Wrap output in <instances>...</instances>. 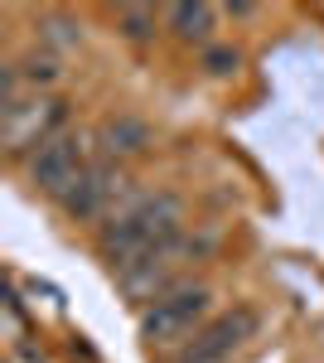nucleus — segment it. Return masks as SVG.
Instances as JSON below:
<instances>
[{
	"instance_id": "nucleus-1",
	"label": "nucleus",
	"mask_w": 324,
	"mask_h": 363,
	"mask_svg": "<svg viewBox=\"0 0 324 363\" xmlns=\"http://www.w3.org/2000/svg\"><path fill=\"white\" fill-rule=\"evenodd\" d=\"M179 233H184V203H179V194L160 189V194H140L121 203L97 233V252L111 272H126L131 262H140L145 252H155Z\"/></svg>"
},
{
	"instance_id": "nucleus-2",
	"label": "nucleus",
	"mask_w": 324,
	"mask_h": 363,
	"mask_svg": "<svg viewBox=\"0 0 324 363\" xmlns=\"http://www.w3.org/2000/svg\"><path fill=\"white\" fill-rule=\"evenodd\" d=\"M208 310H213V286L208 281H179L174 291H164L160 301L140 315V335H145L150 349L189 344L208 325Z\"/></svg>"
},
{
	"instance_id": "nucleus-3",
	"label": "nucleus",
	"mask_w": 324,
	"mask_h": 363,
	"mask_svg": "<svg viewBox=\"0 0 324 363\" xmlns=\"http://www.w3.org/2000/svg\"><path fill=\"white\" fill-rule=\"evenodd\" d=\"M199 257V242H194L189 233H179V238H169L160 242L155 252H145L140 262H131L126 272H116V286H121V296L131 301V306H155L164 291H174L179 286V272H184V262Z\"/></svg>"
},
{
	"instance_id": "nucleus-4",
	"label": "nucleus",
	"mask_w": 324,
	"mask_h": 363,
	"mask_svg": "<svg viewBox=\"0 0 324 363\" xmlns=\"http://www.w3.org/2000/svg\"><path fill=\"white\" fill-rule=\"evenodd\" d=\"M63 116H68V102L54 97V92H29V97H15L0 107V126H5V150L15 160H29L44 140H54L63 131Z\"/></svg>"
},
{
	"instance_id": "nucleus-5",
	"label": "nucleus",
	"mask_w": 324,
	"mask_h": 363,
	"mask_svg": "<svg viewBox=\"0 0 324 363\" xmlns=\"http://www.w3.org/2000/svg\"><path fill=\"white\" fill-rule=\"evenodd\" d=\"M87 165H92V155H87V136H78V131H58L54 140H44L34 155H29V184L39 189V194L49 199H63L78 189V179L87 174Z\"/></svg>"
},
{
	"instance_id": "nucleus-6",
	"label": "nucleus",
	"mask_w": 324,
	"mask_h": 363,
	"mask_svg": "<svg viewBox=\"0 0 324 363\" xmlns=\"http://www.w3.org/2000/svg\"><path fill=\"white\" fill-rule=\"evenodd\" d=\"M131 179L116 169V160H92L87 165V174L78 179V189L63 199V213L68 218H78V223H87V218H102V213H116V194L126 189Z\"/></svg>"
},
{
	"instance_id": "nucleus-7",
	"label": "nucleus",
	"mask_w": 324,
	"mask_h": 363,
	"mask_svg": "<svg viewBox=\"0 0 324 363\" xmlns=\"http://www.w3.org/2000/svg\"><path fill=\"white\" fill-rule=\"evenodd\" d=\"M150 145V126L140 116H107L97 126V150L102 160H121V155H140Z\"/></svg>"
},
{
	"instance_id": "nucleus-8",
	"label": "nucleus",
	"mask_w": 324,
	"mask_h": 363,
	"mask_svg": "<svg viewBox=\"0 0 324 363\" xmlns=\"http://www.w3.org/2000/svg\"><path fill=\"white\" fill-rule=\"evenodd\" d=\"M213 20H218V10L203 5V0H184V5L164 10V25L174 29V39H184V44H203L213 34Z\"/></svg>"
},
{
	"instance_id": "nucleus-9",
	"label": "nucleus",
	"mask_w": 324,
	"mask_h": 363,
	"mask_svg": "<svg viewBox=\"0 0 324 363\" xmlns=\"http://www.w3.org/2000/svg\"><path fill=\"white\" fill-rule=\"evenodd\" d=\"M160 29V15L150 5H121V34L126 39H155Z\"/></svg>"
},
{
	"instance_id": "nucleus-10",
	"label": "nucleus",
	"mask_w": 324,
	"mask_h": 363,
	"mask_svg": "<svg viewBox=\"0 0 324 363\" xmlns=\"http://www.w3.org/2000/svg\"><path fill=\"white\" fill-rule=\"evenodd\" d=\"M58 73H63V68H58V58H49V54H44V58H39V54L20 58V78H25L34 92H39L44 83H58Z\"/></svg>"
},
{
	"instance_id": "nucleus-11",
	"label": "nucleus",
	"mask_w": 324,
	"mask_h": 363,
	"mask_svg": "<svg viewBox=\"0 0 324 363\" xmlns=\"http://www.w3.org/2000/svg\"><path fill=\"white\" fill-rule=\"evenodd\" d=\"M44 39L49 44H58V49H78V39H82V25H73V20H44Z\"/></svg>"
},
{
	"instance_id": "nucleus-12",
	"label": "nucleus",
	"mask_w": 324,
	"mask_h": 363,
	"mask_svg": "<svg viewBox=\"0 0 324 363\" xmlns=\"http://www.w3.org/2000/svg\"><path fill=\"white\" fill-rule=\"evenodd\" d=\"M208 68H213V73H233V68H238V54H233V49H213V54H208Z\"/></svg>"
}]
</instances>
